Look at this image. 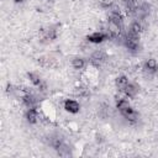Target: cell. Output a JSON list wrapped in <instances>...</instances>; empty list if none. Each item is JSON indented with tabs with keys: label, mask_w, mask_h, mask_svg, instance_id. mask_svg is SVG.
I'll return each mask as SVG.
<instances>
[{
	"label": "cell",
	"mask_w": 158,
	"mask_h": 158,
	"mask_svg": "<svg viewBox=\"0 0 158 158\" xmlns=\"http://www.w3.org/2000/svg\"><path fill=\"white\" fill-rule=\"evenodd\" d=\"M120 112H121L122 116H123L125 118H127V120L135 121V120L137 118V114H136V111H135L132 107H130V105L126 106V107H123V109H121Z\"/></svg>",
	"instance_id": "cell-3"
},
{
	"label": "cell",
	"mask_w": 158,
	"mask_h": 158,
	"mask_svg": "<svg viewBox=\"0 0 158 158\" xmlns=\"http://www.w3.org/2000/svg\"><path fill=\"white\" fill-rule=\"evenodd\" d=\"M42 112H43V115H44L47 118H49V120H53V118L56 117V110L53 109V106H52L49 102H44V104L42 105Z\"/></svg>",
	"instance_id": "cell-2"
},
{
	"label": "cell",
	"mask_w": 158,
	"mask_h": 158,
	"mask_svg": "<svg viewBox=\"0 0 158 158\" xmlns=\"http://www.w3.org/2000/svg\"><path fill=\"white\" fill-rule=\"evenodd\" d=\"M106 37H109V36H107V33H104V32H101V31H96V32H93L91 35H89L88 40H89L90 42L99 43V42H102Z\"/></svg>",
	"instance_id": "cell-4"
},
{
	"label": "cell",
	"mask_w": 158,
	"mask_h": 158,
	"mask_svg": "<svg viewBox=\"0 0 158 158\" xmlns=\"http://www.w3.org/2000/svg\"><path fill=\"white\" fill-rule=\"evenodd\" d=\"M26 117H27V121L30 123H35L38 121L40 118V111L37 107H30L27 110V114H26Z\"/></svg>",
	"instance_id": "cell-1"
},
{
	"label": "cell",
	"mask_w": 158,
	"mask_h": 158,
	"mask_svg": "<svg viewBox=\"0 0 158 158\" xmlns=\"http://www.w3.org/2000/svg\"><path fill=\"white\" fill-rule=\"evenodd\" d=\"M100 2H101V5H102V6H105V7H109V6L114 5L115 0H100Z\"/></svg>",
	"instance_id": "cell-10"
},
{
	"label": "cell",
	"mask_w": 158,
	"mask_h": 158,
	"mask_svg": "<svg viewBox=\"0 0 158 158\" xmlns=\"http://www.w3.org/2000/svg\"><path fill=\"white\" fill-rule=\"evenodd\" d=\"M105 59V53L101 51H96L93 56H91V62L94 64H100L102 60Z\"/></svg>",
	"instance_id": "cell-6"
},
{
	"label": "cell",
	"mask_w": 158,
	"mask_h": 158,
	"mask_svg": "<svg viewBox=\"0 0 158 158\" xmlns=\"http://www.w3.org/2000/svg\"><path fill=\"white\" fill-rule=\"evenodd\" d=\"M157 62H156V59H153V58H149V59H147L146 60V63H144V69H147L148 72H156L157 70Z\"/></svg>",
	"instance_id": "cell-7"
},
{
	"label": "cell",
	"mask_w": 158,
	"mask_h": 158,
	"mask_svg": "<svg viewBox=\"0 0 158 158\" xmlns=\"http://www.w3.org/2000/svg\"><path fill=\"white\" fill-rule=\"evenodd\" d=\"M72 65L74 69H83L85 67V62L83 58H74L72 60Z\"/></svg>",
	"instance_id": "cell-9"
},
{
	"label": "cell",
	"mask_w": 158,
	"mask_h": 158,
	"mask_svg": "<svg viewBox=\"0 0 158 158\" xmlns=\"http://www.w3.org/2000/svg\"><path fill=\"white\" fill-rule=\"evenodd\" d=\"M64 109L72 114H75L79 111V104L75 101V100H65L64 101Z\"/></svg>",
	"instance_id": "cell-5"
},
{
	"label": "cell",
	"mask_w": 158,
	"mask_h": 158,
	"mask_svg": "<svg viewBox=\"0 0 158 158\" xmlns=\"http://www.w3.org/2000/svg\"><path fill=\"white\" fill-rule=\"evenodd\" d=\"M128 83H130V81H128V79H127L126 77H120V78L116 79V85H117V88H118L121 91L127 86Z\"/></svg>",
	"instance_id": "cell-8"
}]
</instances>
